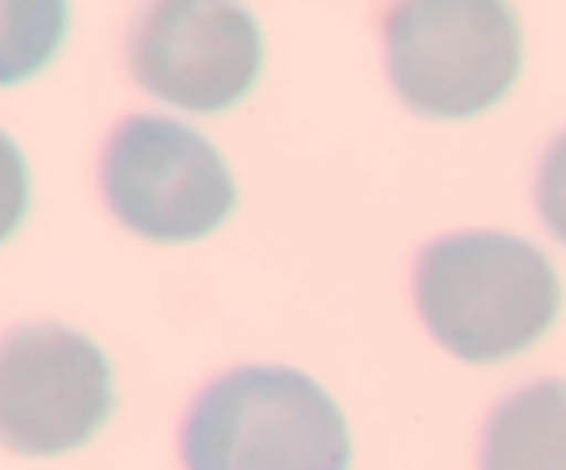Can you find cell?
I'll return each mask as SVG.
<instances>
[{
    "label": "cell",
    "mask_w": 566,
    "mask_h": 470,
    "mask_svg": "<svg viewBox=\"0 0 566 470\" xmlns=\"http://www.w3.org/2000/svg\"><path fill=\"white\" fill-rule=\"evenodd\" d=\"M562 299L545 252L509 232L437 238L415 265L423 324L468 363H501L534 346L558 318Z\"/></svg>",
    "instance_id": "cell-1"
},
{
    "label": "cell",
    "mask_w": 566,
    "mask_h": 470,
    "mask_svg": "<svg viewBox=\"0 0 566 470\" xmlns=\"http://www.w3.org/2000/svg\"><path fill=\"white\" fill-rule=\"evenodd\" d=\"M186 470H348L335 398L285 365H241L210 382L180 429Z\"/></svg>",
    "instance_id": "cell-2"
},
{
    "label": "cell",
    "mask_w": 566,
    "mask_h": 470,
    "mask_svg": "<svg viewBox=\"0 0 566 470\" xmlns=\"http://www.w3.org/2000/svg\"><path fill=\"white\" fill-rule=\"evenodd\" d=\"M385 61L420 116L462 119L495 105L523 66V31L495 0H418L387 14Z\"/></svg>",
    "instance_id": "cell-3"
},
{
    "label": "cell",
    "mask_w": 566,
    "mask_h": 470,
    "mask_svg": "<svg viewBox=\"0 0 566 470\" xmlns=\"http://www.w3.org/2000/svg\"><path fill=\"white\" fill-rule=\"evenodd\" d=\"M111 213L149 241H197L238 202L219 149L186 122L158 114L127 116L99 160Z\"/></svg>",
    "instance_id": "cell-4"
},
{
    "label": "cell",
    "mask_w": 566,
    "mask_h": 470,
    "mask_svg": "<svg viewBox=\"0 0 566 470\" xmlns=\"http://www.w3.org/2000/svg\"><path fill=\"white\" fill-rule=\"evenodd\" d=\"M114 409V379L92 337L64 324H20L0 337V446L59 457L92 440Z\"/></svg>",
    "instance_id": "cell-5"
},
{
    "label": "cell",
    "mask_w": 566,
    "mask_h": 470,
    "mask_svg": "<svg viewBox=\"0 0 566 470\" xmlns=\"http://www.w3.org/2000/svg\"><path fill=\"white\" fill-rule=\"evenodd\" d=\"M144 92L193 114H216L249 94L263 36L249 9L224 0H171L144 11L127 42Z\"/></svg>",
    "instance_id": "cell-6"
},
{
    "label": "cell",
    "mask_w": 566,
    "mask_h": 470,
    "mask_svg": "<svg viewBox=\"0 0 566 470\" xmlns=\"http://www.w3.org/2000/svg\"><path fill=\"white\" fill-rule=\"evenodd\" d=\"M481 470H566V382L539 379L492 407Z\"/></svg>",
    "instance_id": "cell-7"
},
{
    "label": "cell",
    "mask_w": 566,
    "mask_h": 470,
    "mask_svg": "<svg viewBox=\"0 0 566 470\" xmlns=\"http://www.w3.org/2000/svg\"><path fill=\"white\" fill-rule=\"evenodd\" d=\"M70 25V9L59 0L0 3V86L36 75L59 53Z\"/></svg>",
    "instance_id": "cell-8"
},
{
    "label": "cell",
    "mask_w": 566,
    "mask_h": 470,
    "mask_svg": "<svg viewBox=\"0 0 566 470\" xmlns=\"http://www.w3.org/2000/svg\"><path fill=\"white\" fill-rule=\"evenodd\" d=\"M31 202V180L22 149L0 130V243L17 232Z\"/></svg>",
    "instance_id": "cell-9"
},
{
    "label": "cell",
    "mask_w": 566,
    "mask_h": 470,
    "mask_svg": "<svg viewBox=\"0 0 566 470\" xmlns=\"http://www.w3.org/2000/svg\"><path fill=\"white\" fill-rule=\"evenodd\" d=\"M536 205L547 230L566 243V130L547 147L536 177Z\"/></svg>",
    "instance_id": "cell-10"
}]
</instances>
